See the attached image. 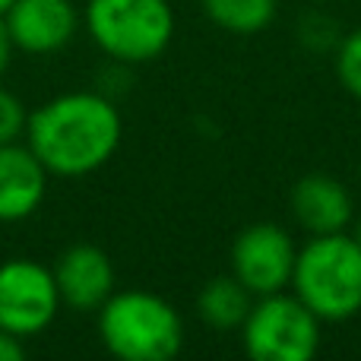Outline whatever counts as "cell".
I'll return each mask as SVG.
<instances>
[{
  "label": "cell",
  "mask_w": 361,
  "mask_h": 361,
  "mask_svg": "<svg viewBox=\"0 0 361 361\" xmlns=\"http://www.w3.org/2000/svg\"><path fill=\"white\" fill-rule=\"evenodd\" d=\"M25 121H29V114H25L23 102L13 92L0 89V146L19 143V137L25 133Z\"/></svg>",
  "instance_id": "15"
},
{
  "label": "cell",
  "mask_w": 361,
  "mask_h": 361,
  "mask_svg": "<svg viewBox=\"0 0 361 361\" xmlns=\"http://www.w3.org/2000/svg\"><path fill=\"white\" fill-rule=\"evenodd\" d=\"M4 25L13 48L25 54H54L73 38L80 16L70 0H16Z\"/></svg>",
  "instance_id": "8"
},
{
  "label": "cell",
  "mask_w": 361,
  "mask_h": 361,
  "mask_svg": "<svg viewBox=\"0 0 361 361\" xmlns=\"http://www.w3.org/2000/svg\"><path fill=\"white\" fill-rule=\"evenodd\" d=\"M254 295L235 279V276H216L209 279L197 295V314L206 326L212 330H241L244 317H247Z\"/></svg>",
  "instance_id": "12"
},
{
  "label": "cell",
  "mask_w": 361,
  "mask_h": 361,
  "mask_svg": "<svg viewBox=\"0 0 361 361\" xmlns=\"http://www.w3.org/2000/svg\"><path fill=\"white\" fill-rule=\"evenodd\" d=\"M292 288L320 324H343L361 314V241L352 231L311 235L295 257Z\"/></svg>",
  "instance_id": "2"
},
{
  "label": "cell",
  "mask_w": 361,
  "mask_h": 361,
  "mask_svg": "<svg viewBox=\"0 0 361 361\" xmlns=\"http://www.w3.org/2000/svg\"><path fill=\"white\" fill-rule=\"evenodd\" d=\"M292 216L307 235H333V231H349L355 222V203H352L349 187L333 175H305L295 180L288 193Z\"/></svg>",
  "instance_id": "10"
},
{
  "label": "cell",
  "mask_w": 361,
  "mask_h": 361,
  "mask_svg": "<svg viewBox=\"0 0 361 361\" xmlns=\"http://www.w3.org/2000/svg\"><path fill=\"white\" fill-rule=\"evenodd\" d=\"M295 257H298V247L279 222H254L238 231L228 260L231 276L254 298H260V295H273L292 286Z\"/></svg>",
  "instance_id": "7"
},
{
  "label": "cell",
  "mask_w": 361,
  "mask_h": 361,
  "mask_svg": "<svg viewBox=\"0 0 361 361\" xmlns=\"http://www.w3.org/2000/svg\"><path fill=\"white\" fill-rule=\"evenodd\" d=\"M314 4H320V0H314Z\"/></svg>",
  "instance_id": "20"
},
{
  "label": "cell",
  "mask_w": 361,
  "mask_h": 361,
  "mask_svg": "<svg viewBox=\"0 0 361 361\" xmlns=\"http://www.w3.org/2000/svg\"><path fill=\"white\" fill-rule=\"evenodd\" d=\"M86 29L114 61L149 63L175 38V10L169 0H89Z\"/></svg>",
  "instance_id": "4"
},
{
  "label": "cell",
  "mask_w": 361,
  "mask_h": 361,
  "mask_svg": "<svg viewBox=\"0 0 361 361\" xmlns=\"http://www.w3.org/2000/svg\"><path fill=\"white\" fill-rule=\"evenodd\" d=\"M241 339L254 361H311L320 349V317L295 292L282 288L250 305Z\"/></svg>",
  "instance_id": "5"
},
{
  "label": "cell",
  "mask_w": 361,
  "mask_h": 361,
  "mask_svg": "<svg viewBox=\"0 0 361 361\" xmlns=\"http://www.w3.org/2000/svg\"><path fill=\"white\" fill-rule=\"evenodd\" d=\"M99 336L121 361H169L184 345V324L162 295L127 288L99 307Z\"/></svg>",
  "instance_id": "3"
},
{
  "label": "cell",
  "mask_w": 361,
  "mask_h": 361,
  "mask_svg": "<svg viewBox=\"0 0 361 361\" xmlns=\"http://www.w3.org/2000/svg\"><path fill=\"white\" fill-rule=\"evenodd\" d=\"M206 19L228 35H257L276 19L279 0H200Z\"/></svg>",
  "instance_id": "13"
},
{
  "label": "cell",
  "mask_w": 361,
  "mask_h": 361,
  "mask_svg": "<svg viewBox=\"0 0 361 361\" xmlns=\"http://www.w3.org/2000/svg\"><path fill=\"white\" fill-rule=\"evenodd\" d=\"M10 54H13V42H10V32H6L4 19H0V73H4L6 63H10Z\"/></svg>",
  "instance_id": "17"
},
{
  "label": "cell",
  "mask_w": 361,
  "mask_h": 361,
  "mask_svg": "<svg viewBox=\"0 0 361 361\" xmlns=\"http://www.w3.org/2000/svg\"><path fill=\"white\" fill-rule=\"evenodd\" d=\"M13 4H16V0H0V19H4L6 13H10V6H13Z\"/></svg>",
  "instance_id": "18"
},
{
  "label": "cell",
  "mask_w": 361,
  "mask_h": 361,
  "mask_svg": "<svg viewBox=\"0 0 361 361\" xmlns=\"http://www.w3.org/2000/svg\"><path fill=\"white\" fill-rule=\"evenodd\" d=\"M124 137L114 102L99 92H67L25 121V146L57 178H82L111 162Z\"/></svg>",
  "instance_id": "1"
},
{
  "label": "cell",
  "mask_w": 361,
  "mask_h": 361,
  "mask_svg": "<svg viewBox=\"0 0 361 361\" xmlns=\"http://www.w3.org/2000/svg\"><path fill=\"white\" fill-rule=\"evenodd\" d=\"M19 358H25L23 339L6 333V330H0V361H19Z\"/></svg>",
  "instance_id": "16"
},
{
  "label": "cell",
  "mask_w": 361,
  "mask_h": 361,
  "mask_svg": "<svg viewBox=\"0 0 361 361\" xmlns=\"http://www.w3.org/2000/svg\"><path fill=\"white\" fill-rule=\"evenodd\" d=\"M48 193V169L29 146H0V222H23Z\"/></svg>",
  "instance_id": "11"
},
{
  "label": "cell",
  "mask_w": 361,
  "mask_h": 361,
  "mask_svg": "<svg viewBox=\"0 0 361 361\" xmlns=\"http://www.w3.org/2000/svg\"><path fill=\"white\" fill-rule=\"evenodd\" d=\"M54 282L61 305L73 311H99L114 292L111 257L95 244H73L54 263Z\"/></svg>",
  "instance_id": "9"
},
{
  "label": "cell",
  "mask_w": 361,
  "mask_h": 361,
  "mask_svg": "<svg viewBox=\"0 0 361 361\" xmlns=\"http://www.w3.org/2000/svg\"><path fill=\"white\" fill-rule=\"evenodd\" d=\"M352 235H355V241H361V219H358L355 225H352Z\"/></svg>",
  "instance_id": "19"
},
{
  "label": "cell",
  "mask_w": 361,
  "mask_h": 361,
  "mask_svg": "<svg viewBox=\"0 0 361 361\" xmlns=\"http://www.w3.org/2000/svg\"><path fill=\"white\" fill-rule=\"evenodd\" d=\"M61 311L54 273L38 260H6L0 263V330L13 336H38L54 324Z\"/></svg>",
  "instance_id": "6"
},
{
  "label": "cell",
  "mask_w": 361,
  "mask_h": 361,
  "mask_svg": "<svg viewBox=\"0 0 361 361\" xmlns=\"http://www.w3.org/2000/svg\"><path fill=\"white\" fill-rule=\"evenodd\" d=\"M336 76L345 92L361 99V29L349 32L336 44Z\"/></svg>",
  "instance_id": "14"
}]
</instances>
